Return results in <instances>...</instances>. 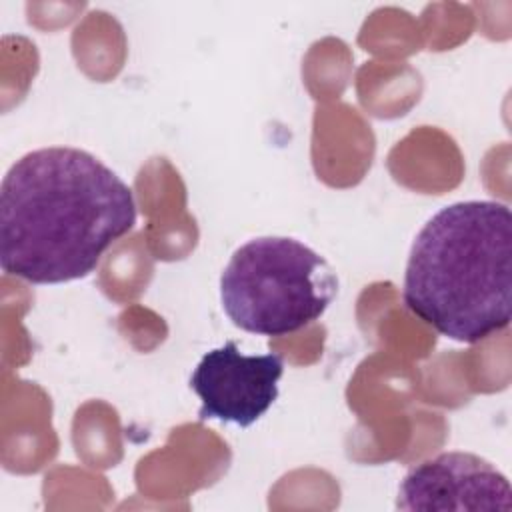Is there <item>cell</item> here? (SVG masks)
<instances>
[{"mask_svg": "<svg viewBox=\"0 0 512 512\" xmlns=\"http://www.w3.org/2000/svg\"><path fill=\"white\" fill-rule=\"evenodd\" d=\"M134 224V194L102 160L70 146L38 148L2 180L0 264L32 284L78 280Z\"/></svg>", "mask_w": 512, "mask_h": 512, "instance_id": "1", "label": "cell"}, {"mask_svg": "<svg viewBox=\"0 0 512 512\" xmlns=\"http://www.w3.org/2000/svg\"><path fill=\"white\" fill-rule=\"evenodd\" d=\"M282 374L280 354L248 356L228 340L206 352L190 376V388L200 398L198 418L252 426L276 402Z\"/></svg>", "mask_w": 512, "mask_h": 512, "instance_id": "4", "label": "cell"}, {"mask_svg": "<svg viewBox=\"0 0 512 512\" xmlns=\"http://www.w3.org/2000/svg\"><path fill=\"white\" fill-rule=\"evenodd\" d=\"M512 214L494 200L440 208L416 234L404 304L456 342H480L510 324Z\"/></svg>", "mask_w": 512, "mask_h": 512, "instance_id": "2", "label": "cell"}, {"mask_svg": "<svg viewBox=\"0 0 512 512\" xmlns=\"http://www.w3.org/2000/svg\"><path fill=\"white\" fill-rule=\"evenodd\" d=\"M400 510H512L508 478L472 452H442L402 480Z\"/></svg>", "mask_w": 512, "mask_h": 512, "instance_id": "5", "label": "cell"}, {"mask_svg": "<svg viewBox=\"0 0 512 512\" xmlns=\"http://www.w3.org/2000/svg\"><path fill=\"white\" fill-rule=\"evenodd\" d=\"M338 292L332 266L286 236L252 238L220 276V302L240 330L286 336L318 320Z\"/></svg>", "mask_w": 512, "mask_h": 512, "instance_id": "3", "label": "cell"}]
</instances>
